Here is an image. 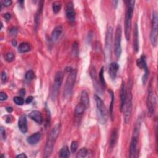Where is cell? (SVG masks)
Here are the masks:
<instances>
[{
  "mask_svg": "<svg viewBox=\"0 0 158 158\" xmlns=\"http://www.w3.org/2000/svg\"><path fill=\"white\" fill-rule=\"evenodd\" d=\"M4 18H5V19H6V20H10V19H11V14H10L9 13H8V12H7V13L4 14Z\"/></svg>",
  "mask_w": 158,
  "mask_h": 158,
  "instance_id": "41",
  "label": "cell"
},
{
  "mask_svg": "<svg viewBox=\"0 0 158 158\" xmlns=\"http://www.w3.org/2000/svg\"><path fill=\"white\" fill-rule=\"evenodd\" d=\"M79 146V143L77 141H74L72 142L71 143V152L72 153H75L76 152L77 148Z\"/></svg>",
  "mask_w": 158,
  "mask_h": 158,
  "instance_id": "34",
  "label": "cell"
},
{
  "mask_svg": "<svg viewBox=\"0 0 158 158\" xmlns=\"http://www.w3.org/2000/svg\"><path fill=\"white\" fill-rule=\"evenodd\" d=\"M80 102L84 104L87 108L90 105V100H89L88 95L85 90H83L81 93Z\"/></svg>",
  "mask_w": 158,
  "mask_h": 158,
  "instance_id": "20",
  "label": "cell"
},
{
  "mask_svg": "<svg viewBox=\"0 0 158 158\" xmlns=\"http://www.w3.org/2000/svg\"><path fill=\"white\" fill-rule=\"evenodd\" d=\"M16 157H17V158H27V156L24 153H21V154L16 156Z\"/></svg>",
  "mask_w": 158,
  "mask_h": 158,
  "instance_id": "42",
  "label": "cell"
},
{
  "mask_svg": "<svg viewBox=\"0 0 158 158\" xmlns=\"http://www.w3.org/2000/svg\"><path fill=\"white\" fill-rule=\"evenodd\" d=\"M13 100H14V102L17 105H19V106L23 105L25 102L23 98L20 97H15L14 98Z\"/></svg>",
  "mask_w": 158,
  "mask_h": 158,
  "instance_id": "32",
  "label": "cell"
},
{
  "mask_svg": "<svg viewBox=\"0 0 158 158\" xmlns=\"http://www.w3.org/2000/svg\"><path fill=\"white\" fill-rule=\"evenodd\" d=\"M18 127L21 132L25 133L28 130V126H27V120L25 115H22L19 118L18 121Z\"/></svg>",
  "mask_w": 158,
  "mask_h": 158,
  "instance_id": "14",
  "label": "cell"
},
{
  "mask_svg": "<svg viewBox=\"0 0 158 158\" xmlns=\"http://www.w3.org/2000/svg\"><path fill=\"white\" fill-rule=\"evenodd\" d=\"M33 100V97H32V96H30V97H27V99L25 100V102H26L27 104H30V102H32Z\"/></svg>",
  "mask_w": 158,
  "mask_h": 158,
  "instance_id": "40",
  "label": "cell"
},
{
  "mask_svg": "<svg viewBox=\"0 0 158 158\" xmlns=\"http://www.w3.org/2000/svg\"><path fill=\"white\" fill-rule=\"evenodd\" d=\"M104 72H105L104 67H102L101 69V71H100V74H99V78H100V81L101 84L102 86H103L104 87H106V81H105V79Z\"/></svg>",
  "mask_w": 158,
  "mask_h": 158,
  "instance_id": "27",
  "label": "cell"
},
{
  "mask_svg": "<svg viewBox=\"0 0 158 158\" xmlns=\"http://www.w3.org/2000/svg\"><path fill=\"white\" fill-rule=\"evenodd\" d=\"M113 29L111 27H109L106 32V40H105V58L106 60H110L111 57L112 53V44H113Z\"/></svg>",
  "mask_w": 158,
  "mask_h": 158,
  "instance_id": "7",
  "label": "cell"
},
{
  "mask_svg": "<svg viewBox=\"0 0 158 158\" xmlns=\"http://www.w3.org/2000/svg\"><path fill=\"white\" fill-rule=\"evenodd\" d=\"M1 3L3 4V5H4V6H9L12 4V1H11V0H4V1H3L1 2Z\"/></svg>",
  "mask_w": 158,
  "mask_h": 158,
  "instance_id": "37",
  "label": "cell"
},
{
  "mask_svg": "<svg viewBox=\"0 0 158 158\" xmlns=\"http://www.w3.org/2000/svg\"><path fill=\"white\" fill-rule=\"evenodd\" d=\"M85 109H87L85 106L84 104H82V102H80V103H79L75 107V114L76 115H82L84 113Z\"/></svg>",
  "mask_w": 158,
  "mask_h": 158,
  "instance_id": "24",
  "label": "cell"
},
{
  "mask_svg": "<svg viewBox=\"0 0 158 158\" xmlns=\"http://www.w3.org/2000/svg\"><path fill=\"white\" fill-rule=\"evenodd\" d=\"M94 97L96 101V105H97L98 120L101 124H105L107 120V111L106 107L103 101L98 96L95 95Z\"/></svg>",
  "mask_w": 158,
  "mask_h": 158,
  "instance_id": "5",
  "label": "cell"
},
{
  "mask_svg": "<svg viewBox=\"0 0 158 158\" xmlns=\"http://www.w3.org/2000/svg\"><path fill=\"white\" fill-rule=\"evenodd\" d=\"M61 126L60 123L55 126L48 134L46 145L45 146L44 157H48L53 153L54 146L61 132Z\"/></svg>",
  "mask_w": 158,
  "mask_h": 158,
  "instance_id": "1",
  "label": "cell"
},
{
  "mask_svg": "<svg viewBox=\"0 0 158 158\" xmlns=\"http://www.w3.org/2000/svg\"><path fill=\"white\" fill-rule=\"evenodd\" d=\"M64 79V74L63 72L58 71L54 77V84L52 87V91H51V98L53 100L56 98L59 88L63 83Z\"/></svg>",
  "mask_w": 158,
  "mask_h": 158,
  "instance_id": "8",
  "label": "cell"
},
{
  "mask_svg": "<svg viewBox=\"0 0 158 158\" xmlns=\"http://www.w3.org/2000/svg\"><path fill=\"white\" fill-rule=\"evenodd\" d=\"M88 154V151L85 148H81L77 154L76 157L77 158H84L87 156Z\"/></svg>",
  "mask_w": 158,
  "mask_h": 158,
  "instance_id": "28",
  "label": "cell"
},
{
  "mask_svg": "<svg viewBox=\"0 0 158 158\" xmlns=\"http://www.w3.org/2000/svg\"><path fill=\"white\" fill-rule=\"evenodd\" d=\"M7 99H8V95H7L6 93L3 92H1V93H0V100H1V101H3L6 100Z\"/></svg>",
  "mask_w": 158,
  "mask_h": 158,
  "instance_id": "35",
  "label": "cell"
},
{
  "mask_svg": "<svg viewBox=\"0 0 158 158\" xmlns=\"http://www.w3.org/2000/svg\"><path fill=\"white\" fill-rule=\"evenodd\" d=\"M133 48L136 52L139 50V27L136 24L135 25L134 28V41H133Z\"/></svg>",
  "mask_w": 158,
  "mask_h": 158,
  "instance_id": "18",
  "label": "cell"
},
{
  "mask_svg": "<svg viewBox=\"0 0 158 158\" xmlns=\"http://www.w3.org/2000/svg\"><path fill=\"white\" fill-rule=\"evenodd\" d=\"M1 136H2V138L4 140H6V131H5V130L4 129V128L3 127H1Z\"/></svg>",
  "mask_w": 158,
  "mask_h": 158,
  "instance_id": "39",
  "label": "cell"
},
{
  "mask_svg": "<svg viewBox=\"0 0 158 158\" xmlns=\"http://www.w3.org/2000/svg\"><path fill=\"white\" fill-rule=\"evenodd\" d=\"M4 57L6 61L10 63V62H12L14 59V53L12 52H8L5 54Z\"/></svg>",
  "mask_w": 158,
  "mask_h": 158,
  "instance_id": "33",
  "label": "cell"
},
{
  "mask_svg": "<svg viewBox=\"0 0 158 158\" xmlns=\"http://www.w3.org/2000/svg\"><path fill=\"white\" fill-rule=\"evenodd\" d=\"M9 32H10V34L11 35L14 36L16 35L17 33V29L16 28V27H12V28H11L10 29Z\"/></svg>",
  "mask_w": 158,
  "mask_h": 158,
  "instance_id": "38",
  "label": "cell"
},
{
  "mask_svg": "<svg viewBox=\"0 0 158 158\" xmlns=\"http://www.w3.org/2000/svg\"><path fill=\"white\" fill-rule=\"evenodd\" d=\"M109 92L110 93V95H111V104H110V107H109V113H110V116H111V118L113 120L114 118L113 114H114V93L111 90H109Z\"/></svg>",
  "mask_w": 158,
  "mask_h": 158,
  "instance_id": "26",
  "label": "cell"
},
{
  "mask_svg": "<svg viewBox=\"0 0 158 158\" xmlns=\"http://www.w3.org/2000/svg\"><path fill=\"white\" fill-rule=\"evenodd\" d=\"M146 105L149 113L152 114H154L156 106V96L152 84H150L148 88Z\"/></svg>",
  "mask_w": 158,
  "mask_h": 158,
  "instance_id": "6",
  "label": "cell"
},
{
  "mask_svg": "<svg viewBox=\"0 0 158 158\" xmlns=\"http://www.w3.org/2000/svg\"><path fill=\"white\" fill-rule=\"evenodd\" d=\"M43 1H42L40 2L39 4V6H38V9L37 11V12L35 15V25L37 26L38 25L39 22H40V16L41 14H42V9H43Z\"/></svg>",
  "mask_w": 158,
  "mask_h": 158,
  "instance_id": "23",
  "label": "cell"
},
{
  "mask_svg": "<svg viewBox=\"0 0 158 158\" xmlns=\"http://www.w3.org/2000/svg\"><path fill=\"white\" fill-rule=\"evenodd\" d=\"M12 45L14 46H16L17 45V41L16 40H14V39L12 40Z\"/></svg>",
  "mask_w": 158,
  "mask_h": 158,
  "instance_id": "45",
  "label": "cell"
},
{
  "mask_svg": "<svg viewBox=\"0 0 158 158\" xmlns=\"http://www.w3.org/2000/svg\"><path fill=\"white\" fill-rule=\"evenodd\" d=\"M25 90H24V88L21 89V90H20V94L21 96H24L25 95Z\"/></svg>",
  "mask_w": 158,
  "mask_h": 158,
  "instance_id": "44",
  "label": "cell"
},
{
  "mask_svg": "<svg viewBox=\"0 0 158 158\" xmlns=\"http://www.w3.org/2000/svg\"><path fill=\"white\" fill-rule=\"evenodd\" d=\"M117 133H117L116 130H114L112 133V135L111 137V140H110V143H109V145L111 148L114 147L115 145L116 140H117V135H118Z\"/></svg>",
  "mask_w": 158,
  "mask_h": 158,
  "instance_id": "29",
  "label": "cell"
},
{
  "mask_svg": "<svg viewBox=\"0 0 158 158\" xmlns=\"http://www.w3.org/2000/svg\"><path fill=\"white\" fill-rule=\"evenodd\" d=\"M6 111H8V113H12V111H13V108H12V107L8 106V107H6Z\"/></svg>",
  "mask_w": 158,
  "mask_h": 158,
  "instance_id": "43",
  "label": "cell"
},
{
  "mask_svg": "<svg viewBox=\"0 0 158 158\" xmlns=\"http://www.w3.org/2000/svg\"><path fill=\"white\" fill-rule=\"evenodd\" d=\"M29 118L33 120V121H35L38 124H42L43 122V116L42 113H41L38 111H32L29 114Z\"/></svg>",
  "mask_w": 158,
  "mask_h": 158,
  "instance_id": "15",
  "label": "cell"
},
{
  "mask_svg": "<svg viewBox=\"0 0 158 158\" xmlns=\"http://www.w3.org/2000/svg\"><path fill=\"white\" fill-rule=\"evenodd\" d=\"M68 69H67L68 72V77L67 78L64 88V95L66 98L70 97L71 95L77 77L76 69L71 67H69Z\"/></svg>",
  "mask_w": 158,
  "mask_h": 158,
  "instance_id": "4",
  "label": "cell"
},
{
  "mask_svg": "<svg viewBox=\"0 0 158 158\" xmlns=\"http://www.w3.org/2000/svg\"><path fill=\"white\" fill-rule=\"evenodd\" d=\"M70 151L67 146H64L62 148L59 152V156L61 158L69 157L70 156Z\"/></svg>",
  "mask_w": 158,
  "mask_h": 158,
  "instance_id": "25",
  "label": "cell"
},
{
  "mask_svg": "<svg viewBox=\"0 0 158 158\" xmlns=\"http://www.w3.org/2000/svg\"><path fill=\"white\" fill-rule=\"evenodd\" d=\"M119 69V65L114 62L110 64L109 65V75L110 77L112 79V80H115L117 76V73H118V71Z\"/></svg>",
  "mask_w": 158,
  "mask_h": 158,
  "instance_id": "16",
  "label": "cell"
},
{
  "mask_svg": "<svg viewBox=\"0 0 158 158\" xmlns=\"http://www.w3.org/2000/svg\"><path fill=\"white\" fill-rule=\"evenodd\" d=\"M7 79H8V75H7L6 72L5 71H3L1 73V81L3 83H5L7 81Z\"/></svg>",
  "mask_w": 158,
  "mask_h": 158,
  "instance_id": "36",
  "label": "cell"
},
{
  "mask_svg": "<svg viewBox=\"0 0 158 158\" xmlns=\"http://www.w3.org/2000/svg\"><path fill=\"white\" fill-rule=\"evenodd\" d=\"M136 63H137V66H138L140 69H142L145 71V74H144L143 76L142 81H143V84L144 85H145L147 82L148 77L149 76V69L147 66L146 57L145 55H142V56L140 57V58L137 60Z\"/></svg>",
  "mask_w": 158,
  "mask_h": 158,
  "instance_id": "11",
  "label": "cell"
},
{
  "mask_svg": "<svg viewBox=\"0 0 158 158\" xmlns=\"http://www.w3.org/2000/svg\"><path fill=\"white\" fill-rule=\"evenodd\" d=\"M138 141H139V136H133L130 143V157H135V154L137 150V145H138Z\"/></svg>",
  "mask_w": 158,
  "mask_h": 158,
  "instance_id": "13",
  "label": "cell"
},
{
  "mask_svg": "<svg viewBox=\"0 0 158 158\" xmlns=\"http://www.w3.org/2000/svg\"><path fill=\"white\" fill-rule=\"evenodd\" d=\"M127 5V10L125 16V36L127 40H129L130 38V33L132 29V19L133 17L135 1H128Z\"/></svg>",
  "mask_w": 158,
  "mask_h": 158,
  "instance_id": "2",
  "label": "cell"
},
{
  "mask_svg": "<svg viewBox=\"0 0 158 158\" xmlns=\"http://www.w3.org/2000/svg\"><path fill=\"white\" fill-rule=\"evenodd\" d=\"M66 14L67 19L69 22H74L75 20V11L74 4L72 2H69L67 4L66 9Z\"/></svg>",
  "mask_w": 158,
  "mask_h": 158,
  "instance_id": "12",
  "label": "cell"
},
{
  "mask_svg": "<svg viewBox=\"0 0 158 158\" xmlns=\"http://www.w3.org/2000/svg\"><path fill=\"white\" fill-rule=\"evenodd\" d=\"M132 100L133 97L131 91V87H128V90L126 91V97L122 109V111L123 113L124 121L126 124H128L129 123L130 118H131L132 111Z\"/></svg>",
  "mask_w": 158,
  "mask_h": 158,
  "instance_id": "3",
  "label": "cell"
},
{
  "mask_svg": "<svg viewBox=\"0 0 158 158\" xmlns=\"http://www.w3.org/2000/svg\"><path fill=\"white\" fill-rule=\"evenodd\" d=\"M126 97V85L125 82H122V86H121V90H120V111H122V109L123 107V102H124L125 99Z\"/></svg>",
  "mask_w": 158,
  "mask_h": 158,
  "instance_id": "21",
  "label": "cell"
},
{
  "mask_svg": "<svg viewBox=\"0 0 158 158\" xmlns=\"http://www.w3.org/2000/svg\"><path fill=\"white\" fill-rule=\"evenodd\" d=\"M63 27L61 25H58L55 27L51 33V39L52 42H54L57 41L60 35H61V33H63Z\"/></svg>",
  "mask_w": 158,
  "mask_h": 158,
  "instance_id": "17",
  "label": "cell"
},
{
  "mask_svg": "<svg viewBox=\"0 0 158 158\" xmlns=\"http://www.w3.org/2000/svg\"><path fill=\"white\" fill-rule=\"evenodd\" d=\"M150 40L154 46H157V13L156 11L153 12L152 27L150 33Z\"/></svg>",
  "mask_w": 158,
  "mask_h": 158,
  "instance_id": "10",
  "label": "cell"
},
{
  "mask_svg": "<svg viewBox=\"0 0 158 158\" xmlns=\"http://www.w3.org/2000/svg\"><path fill=\"white\" fill-rule=\"evenodd\" d=\"M41 137V133L40 132H37L35 133H34L32 135H30L28 139H27V142H28L30 145H36V144L40 140Z\"/></svg>",
  "mask_w": 158,
  "mask_h": 158,
  "instance_id": "19",
  "label": "cell"
},
{
  "mask_svg": "<svg viewBox=\"0 0 158 158\" xmlns=\"http://www.w3.org/2000/svg\"><path fill=\"white\" fill-rule=\"evenodd\" d=\"M62 7V4L59 1H54L53 3V10L54 13H58Z\"/></svg>",
  "mask_w": 158,
  "mask_h": 158,
  "instance_id": "30",
  "label": "cell"
},
{
  "mask_svg": "<svg viewBox=\"0 0 158 158\" xmlns=\"http://www.w3.org/2000/svg\"><path fill=\"white\" fill-rule=\"evenodd\" d=\"M30 50H31V48H30V44L26 42H23L22 43H20L18 48L19 52L21 53H25L27 52H29Z\"/></svg>",
  "mask_w": 158,
  "mask_h": 158,
  "instance_id": "22",
  "label": "cell"
},
{
  "mask_svg": "<svg viewBox=\"0 0 158 158\" xmlns=\"http://www.w3.org/2000/svg\"><path fill=\"white\" fill-rule=\"evenodd\" d=\"M122 27L120 25L117 26L114 37V52L116 58L119 59L122 54L121 39H122Z\"/></svg>",
  "mask_w": 158,
  "mask_h": 158,
  "instance_id": "9",
  "label": "cell"
},
{
  "mask_svg": "<svg viewBox=\"0 0 158 158\" xmlns=\"http://www.w3.org/2000/svg\"><path fill=\"white\" fill-rule=\"evenodd\" d=\"M25 80L28 82H30L35 78V73L33 71H27L25 74Z\"/></svg>",
  "mask_w": 158,
  "mask_h": 158,
  "instance_id": "31",
  "label": "cell"
}]
</instances>
